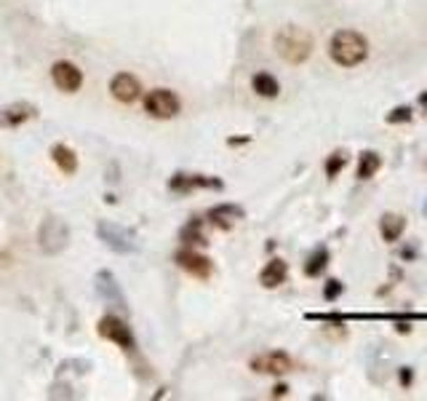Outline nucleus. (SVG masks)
<instances>
[{"label": "nucleus", "instance_id": "obj_1", "mask_svg": "<svg viewBox=\"0 0 427 401\" xmlns=\"http://www.w3.org/2000/svg\"><path fill=\"white\" fill-rule=\"evenodd\" d=\"M312 35H310L308 30H302V27H283L278 35H275V51L278 56L283 59V62H289V65H302V62H308L310 54H312Z\"/></svg>", "mask_w": 427, "mask_h": 401}, {"label": "nucleus", "instance_id": "obj_2", "mask_svg": "<svg viewBox=\"0 0 427 401\" xmlns=\"http://www.w3.org/2000/svg\"><path fill=\"white\" fill-rule=\"evenodd\" d=\"M328 54L342 67H355L369 56V43L355 30H340L328 40Z\"/></svg>", "mask_w": 427, "mask_h": 401}, {"label": "nucleus", "instance_id": "obj_3", "mask_svg": "<svg viewBox=\"0 0 427 401\" xmlns=\"http://www.w3.org/2000/svg\"><path fill=\"white\" fill-rule=\"evenodd\" d=\"M144 113L153 118H160V121H169L179 113V99L169 88H155L144 97Z\"/></svg>", "mask_w": 427, "mask_h": 401}, {"label": "nucleus", "instance_id": "obj_4", "mask_svg": "<svg viewBox=\"0 0 427 401\" xmlns=\"http://www.w3.org/2000/svg\"><path fill=\"white\" fill-rule=\"evenodd\" d=\"M291 359L283 350H270V353H259L251 359V369L259 375H286L291 372Z\"/></svg>", "mask_w": 427, "mask_h": 401}, {"label": "nucleus", "instance_id": "obj_5", "mask_svg": "<svg viewBox=\"0 0 427 401\" xmlns=\"http://www.w3.org/2000/svg\"><path fill=\"white\" fill-rule=\"evenodd\" d=\"M51 78H53V86L59 88V91H78V88L83 86V72L78 70L75 65H69V62H56L51 67Z\"/></svg>", "mask_w": 427, "mask_h": 401}, {"label": "nucleus", "instance_id": "obj_6", "mask_svg": "<svg viewBox=\"0 0 427 401\" xmlns=\"http://www.w3.org/2000/svg\"><path fill=\"white\" fill-rule=\"evenodd\" d=\"M110 91H112V97L123 102V105H131V102H137L139 94H142V86H139V81L131 75V72H118L112 81H110Z\"/></svg>", "mask_w": 427, "mask_h": 401}, {"label": "nucleus", "instance_id": "obj_7", "mask_svg": "<svg viewBox=\"0 0 427 401\" xmlns=\"http://www.w3.org/2000/svg\"><path fill=\"white\" fill-rule=\"evenodd\" d=\"M99 334H102L104 340L118 343L120 348H134V334H131V329L123 321L112 318V316H107V318L99 321Z\"/></svg>", "mask_w": 427, "mask_h": 401}, {"label": "nucleus", "instance_id": "obj_8", "mask_svg": "<svg viewBox=\"0 0 427 401\" xmlns=\"http://www.w3.org/2000/svg\"><path fill=\"white\" fill-rule=\"evenodd\" d=\"M176 262H179V265H182L187 273L198 276V279H208V276H211V270H214L211 260H208V257H203V254H198V252H192V249H185V252H179V254H176Z\"/></svg>", "mask_w": 427, "mask_h": 401}, {"label": "nucleus", "instance_id": "obj_9", "mask_svg": "<svg viewBox=\"0 0 427 401\" xmlns=\"http://www.w3.org/2000/svg\"><path fill=\"white\" fill-rule=\"evenodd\" d=\"M289 276V265L283 260H270L265 268H262V273H259V284L265 286V289H275V286H281L283 281Z\"/></svg>", "mask_w": 427, "mask_h": 401}, {"label": "nucleus", "instance_id": "obj_10", "mask_svg": "<svg viewBox=\"0 0 427 401\" xmlns=\"http://www.w3.org/2000/svg\"><path fill=\"white\" fill-rule=\"evenodd\" d=\"M208 220L217 227H222V230H230L238 220H243V209L235 206V204H219V206H214L208 211Z\"/></svg>", "mask_w": 427, "mask_h": 401}, {"label": "nucleus", "instance_id": "obj_11", "mask_svg": "<svg viewBox=\"0 0 427 401\" xmlns=\"http://www.w3.org/2000/svg\"><path fill=\"white\" fill-rule=\"evenodd\" d=\"M403 230H406V220H403L401 214L387 211V214L379 220V233H382V238H385L387 244H395V241L403 236Z\"/></svg>", "mask_w": 427, "mask_h": 401}, {"label": "nucleus", "instance_id": "obj_12", "mask_svg": "<svg viewBox=\"0 0 427 401\" xmlns=\"http://www.w3.org/2000/svg\"><path fill=\"white\" fill-rule=\"evenodd\" d=\"M192 188H222L219 179H208V177H190V174H176L171 179V190L187 193Z\"/></svg>", "mask_w": 427, "mask_h": 401}, {"label": "nucleus", "instance_id": "obj_13", "mask_svg": "<svg viewBox=\"0 0 427 401\" xmlns=\"http://www.w3.org/2000/svg\"><path fill=\"white\" fill-rule=\"evenodd\" d=\"M251 86H254L256 94L265 97V99H273V97L281 94V83L275 81L270 72H256L254 81H251Z\"/></svg>", "mask_w": 427, "mask_h": 401}, {"label": "nucleus", "instance_id": "obj_14", "mask_svg": "<svg viewBox=\"0 0 427 401\" xmlns=\"http://www.w3.org/2000/svg\"><path fill=\"white\" fill-rule=\"evenodd\" d=\"M51 158L56 161V166H59L65 174H75V172H78V158H75V153L69 150L67 145H56L51 150Z\"/></svg>", "mask_w": 427, "mask_h": 401}, {"label": "nucleus", "instance_id": "obj_15", "mask_svg": "<svg viewBox=\"0 0 427 401\" xmlns=\"http://www.w3.org/2000/svg\"><path fill=\"white\" fill-rule=\"evenodd\" d=\"M379 166H382V158H379V153H374V150H366V153L360 156V161H358L355 177H358V179H371V177L379 172Z\"/></svg>", "mask_w": 427, "mask_h": 401}, {"label": "nucleus", "instance_id": "obj_16", "mask_svg": "<svg viewBox=\"0 0 427 401\" xmlns=\"http://www.w3.org/2000/svg\"><path fill=\"white\" fill-rule=\"evenodd\" d=\"M326 268H328V249L321 246V249H315V254H310L308 265H305V273H308L310 279H315V276H321Z\"/></svg>", "mask_w": 427, "mask_h": 401}, {"label": "nucleus", "instance_id": "obj_17", "mask_svg": "<svg viewBox=\"0 0 427 401\" xmlns=\"http://www.w3.org/2000/svg\"><path fill=\"white\" fill-rule=\"evenodd\" d=\"M35 115V107H27V105H17L11 107V110H6V115L0 118L3 126H19V123H24L27 118H33Z\"/></svg>", "mask_w": 427, "mask_h": 401}, {"label": "nucleus", "instance_id": "obj_18", "mask_svg": "<svg viewBox=\"0 0 427 401\" xmlns=\"http://www.w3.org/2000/svg\"><path fill=\"white\" fill-rule=\"evenodd\" d=\"M182 241L185 244H198V246H203L206 244V236H203V230H201V220H192L185 230H182Z\"/></svg>", "mask_w": 427, "mask_h": 401}, {"label": "nucleus", "instance_id": "obj_19", "mask_svg": "<svg viewBox=\"0 0 427 401\" xmlns=\"http://www.w3.org/2000/svg\"><path fill=\"white\" fill-rule=\"evenodd\" d=\"M344 163H347V156L337 150V153H331V156L326 158V177L328 179H334V177H340V172L344 169Z\"/></svg>", "mask_w": 427, "mask_h": 401}, {"label": "nucleus", "instance_id": "obj_20", "mask_svg": "<svg viewBox=\"0 0 427 401\" xmlns=\"http://www.w3.org/2000/svg\"><path fill=\"white\" fill-rule=\"evenodd\" d=\"M411 121V107H395L387 113V123H406Z\"/></svg>", "mask_w": 427, "mask_h": 401}, {"label": "nucleus", "instance_id": "obj_21", "mask_svg": "<svg viewBox=\"0 0 427 401\" xmlns=\"http://www.w3.org/2000/svg\"><path fill=\"white\" fill-rule=\"evenodd\" d=\"M342 295V281L337 279H331V281H326V289H324V297L331 302V300H337V297Z\"/></svg>", "mask_w": 427, "mask_h": 401}, {"label": "nucleus", "instance_id": "obj_22", "mask_svg": "<svg viewBox=\"0 0 427 401\" xmlns=\"http://www.w3.org/2000/svg\"><path fill=\"white\" fill-rule=\"evenodd\" d=\"M411 377H414V375H411V366H403V369H401V385H403V388H409Z\"/></svg>", "mask_w": 427, "mask_h": 401}, {"label": "nucleus", "instance_id": "obj_23", "mask_svg": "<svg viewBox=\"0 0 427 401\" xmlns=\"http://www.w3.org/2000/svg\"><path fill=\"white\" fill-rule=\"evenodd\" d=\"M286 393H289V385H275L273 388V396H278V399H281V396H286Z\"/></svg>", "mask_w": 427, "mask_h": 401}]
</instances>
